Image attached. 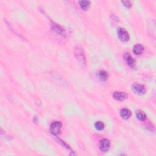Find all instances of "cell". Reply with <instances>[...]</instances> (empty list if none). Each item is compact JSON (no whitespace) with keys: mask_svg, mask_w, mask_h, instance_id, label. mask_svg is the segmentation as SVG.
Segmentation results:
<instances>
[{"mask_svg":"<svg viewBox=\"0 0 156 156\" xmlns=\"http://www.w3.org/2000/svg\"><path fill=\"white\" fill-rule=\"evenodd\" d=\"M62 124L60 121H54L50 126V132L54 136H58L60 133Z\"/></svg>","mask_w":156,"mask_h":156,"instance_id":"obj_1","label":"cell"},{"mask_svg":"<svg viewBox=\"0 0 156 156\" xmlns=\"http://www.w3.org/2000/svg\"><path fill=\"white\" fill-rule=\"evenodd\" d=\"M117 34L119 39L123 42H126L129 40V34L126 30L124 28H119L117 29Z\"/></svg>","mask_w":156,"mask_h":156,"instance_id":"obj_2","label":"cell"},{"mask_svg":"<svg viewBox=\"0 0 156 156\" xmlns=\"http://www.w3.org/2000/svg\"><path fill=\"white\" fill-rule=\"evenodd\" d=\"M111 147V142L108 139L104 138L100 142V148L102 152H107Z\"/></svg>","mask_w":156,"mask_h":156,"instance_id":"obj_3","label":"cell"},{"mask_svg":"<svg viewBox=\"0 0 156 156\" xmlns=\"http://www.w3.org/2000/svg\"><path fill=\"white\" fill-rule=\"evenodd\" d=\"M132 90L135 93L140 95H143L146 92L145 87L143 85L139 84H134L132 86Z\"/></svg>","mask_w":156,"mask_h":156,"instance_id":"obj_4","label":"cell"},{"mask_svg":"<svg viewBox=\"0 0 156 156\" xmlns=\"http://www.w3.org/2000/svg\"><path fill=\"white\" fill-rule=\"evenodd\" d=\"M113 97L115 100L119 101H122L125 100L128 98V95L126 93L123 92H115L113 93Z\"/></svg>","mask_w":156,"mask_h":156,"instance_id":"obj_5","label":"cell"},{"mask_svg":"<svg viewBox=\"0 0 156 156\" xmlns=\"http://www.w3.org/2000/svg\"><path fill=\"white\" fill-rule=\"evenodd\" d=\"M123 57L128 65L131 66V68H134L135 66H136V61H135L129 53H124Z\"/></svg>","mask_w":156,"mask_h":156,"instance_id":"obj_6","label":"cell"},{"mask_svg":"<svg viewBox=\"0 0 156 156\" xmlns=\"http://www.w3.org/2000/svg\"><path fill=\"white\" fill-rule=\"evenodd\" d=\"M77 59V60H79L81 64H85V59L84 55V53L82 51L81 48H77L76 50V53H75Z\"/></svg>","mask_w":156,"mask_h":156,"instance_id":"obj_7","label":"cell"},{"mask_svg":"<svg viewBox=\"0 0 156 156\" xmlns=\"http://www.w3.org/2000/svg\"><path fill=\"white\" fill-rule=\"evenodd\" d=\"M131 115H132V113L131 111L129 110V109H125V108L123 109L120 111V115L121 118L124 119H129L130 117H131Z\"/></svg>","mask_w":156,"mask_h":156,"instance_id":"obj_8","label":"cell"},{"mask_svg":"<svg viewBox=\"0 0 156 156\" xmlns=\"http://www.w3.org/2000/svg\"><path fill=\"white\" fill-rule=\"evenodd\" d=\"M144 51V47L140 44L136 45L133 48V52L135 54L140 55L142 54Z\"/></svg>","mask_w":156,"mask_h":156,"instance_id":"obj_9","label":"cell"},{"mask_svg":"<svg viewBox=\"0 0 156 156\" xmlns=\"http://www.w3.org/2000/svg\"><path fill=\"white\" fill-rule=\"evenodd\" d=\"M98 77L101 81H106L108 79V73L104 70H101L98 73Z\"/></svg>","mask_w":156,"mask_h":156,"instance_id":"obj_10","label":"cell"},{"mask_svg":"<svg viewBox=\"0 0 156 156\" xmlns=\"http://www.w3.org/2000/svg\"><path fill=\"white\" fill-rule=\"evenodd\" d=\"M136 116L137 118L140 121H144L147 118L146 114L142 111H137L136 112Z\"/></svg>","mask_w":156,"mask_h":156,"instance_id":"obj_11","label":"cell"},{"mask_svg":"<svg viewBox=\"0 0 156 156\" xmlns=\"http://www.w3.org/2000/svg\"><path fill=\"white\" fill-rule=\"evenodd\" d=\"M79 4L82 10H86L89 7L90 5V1H79Z\"/></svg>","mask_w":156,"mask_h":156,"instance_id":"obj_12","label":"cell"},{"mask_svg":"<svg viewBox=\"0 0 156 156\" xmlns=\"http://www.w3.org/2000/svg\"><path fill=\"white\" fill-rule=\"evenodd\" d=\"M95 127L98 131H102L104 129V124L101 121H98L95 124Z\"/></svg>","mask_w":156,"mask_h":156,"instance_id":"obj_13","label":"cell"},{"mask_svg":"<svg viewBox=\"0 0 156 156\" xmlns=\"http://www.w3.org/2000/svg\"><path fill=\"white\" fill-rule=\"evenodd\" d=\"M121 3L124 4V6H126L127 7H131V2H130L129 1H121Z\"/></svg>","mask_w":156,"mask_h":156,"instance_id":"obj_14","label":"cell"}]
</instances>
